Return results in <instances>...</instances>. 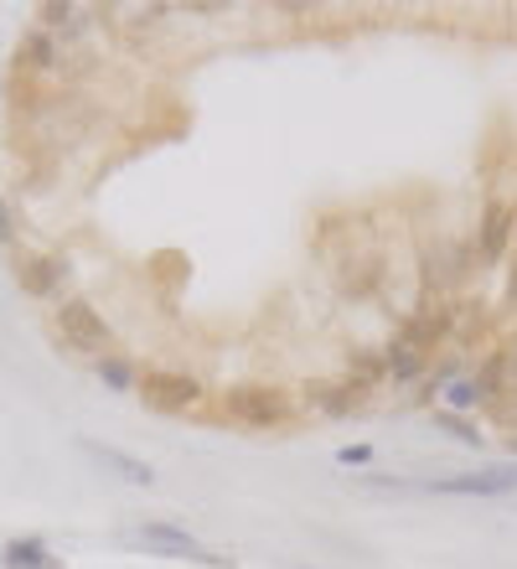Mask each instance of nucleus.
I'll list each match as a JSON object with an SVG mask.
<instances>
[{
    "instance_id": "1",
    "label": "nucleus",
    "mask_w": 517,
    "mask_h": 569,
    "mask_svg": "<svg viewBox=\"0 0 517 569\" xmlns=\"http://www.w3.org/2000/svg\"><path fill=\"white\" fill-rule=\"evenodd\" d=\"M321 249H326V264H331V280H337L341 296L368 300V296H378V290L388 284V259H384L378 239H372L362 223L326 228Z\"/></svg>"
},
{
    "instance_id": "2",
    "label": "nucleus",
    "mask_w": 517,
    "mask_h": 569,
    "mask_svg": "<svg viewBox=\"0 0 517 569\" xmlns=\"http://www.w3.org/2000/svg\"><path fill=\"white\" fill-rule=\"evenodd\" d=\"M414 264H419V296H460L476 270V243L435 233V239L419 243Z\"/></svg>"
},
{
    "instance_id": "3",
    "label": "nucleus",
    "mask_w": 517,
    "mask_h": 569,
    "mask_svg": "<svg viewBox=\"0 0 517 569\" xmlns=\"http://www.w3.org/2000/svg\"><path fill=\"white\" fill-rule=\"evenodd\" d=\"M222 420L243 425V430H285L296 425V393L280 383H233L218 399Z\"/></svg>"
},
{
    "instance_id": "4",
    "label": "nucleus",
    "mask_w": 517,
    "mask_h": 569,
    "mask_svg": "<svg viewBox=\"0 0 517 569\" xmlns=\"http://www.w3.org/2000/svg\"><path fill=\"white\" fill-rule=\"evenodd\" d=\"M52 331L68 352H83V358L99 362L103 352H115V327L103 321V311H93V300L83 296H62L58 311H52Z\"/></svg>"
},
{
    "instance_id": "5",
    "label": "nucleus",
    "mask_w": 517,
    "mask_h": 569,
    "mask_svg": "<svg viewBox=\"0 0 517 569\" xmlns=\"http://www.w3.org/2000/svg\"><path fill=\"white\" fill-rule=\"evenodd\" d=\"M476 264H487V270H497L507 259V249L517 243V202L513 197H487V208H481V218H476Z\"/></svg>"
},
{
    "instance_id": "6",
    "label": "nucleus",
    "mask_w": 517,
    "mask_h": 569,
    "mask_svg": "<svg viewBox=\"0 0 517 569\" xmlns=\"http://www.w3.org/2000/svg\"><path fill=\"white\" fill-rule=\"evenodd\" d=\"M140 399L161 415H187V409H202L207 389L197 373H181V368H150L140 373Z\"/></svg>"
},
{
    "instance_id": "7",
    "label": "nucleus",
    "mask_w": 517,
    "mask_h": 569,
    "mask_svg": "<svg viewBox=\"0 0 517 569\" xmlns=\"http://www.w3.org/2000/svg\"><path fill=\"white\" fill-rule=\"evenodd\" d=\"M435 497H507L517 492V466H481V471H456V477L425 481Z\"/></svg>"
},
{
    "instance_id": "8",
    "label": "nucleus",
    "mask_w": 517,
    "mask_h": 569,
    "mask_svg": "<svg viewBox=\"0 0 517 569\" xmlns=\"http://www.w3.org/2000/svg\"><path fill=\"white\" fill-rule=\"evenodd\" d=\"M130 543H140L146 555H156V559H202L207 549L197 543V533L192 528H181V523H171V518H146V523L130 533Z\"/></svg>"
},
{
    "instance_id": "9",
    "label": "nucleus",
    "mask_w": 517,
    "mask_h": 569,
    "mask_svg": "<svg viewBox=\"0 0 517 569\" xmlns=\"http://www.w3.org/2000/svg\"><path fill=\"white\" fill-rule=\"evenodd\" d=\"M300 405L310 409V415H321V420H352V415H362V409L372 405V393L352 389L347 378H316V383H306V399Z\"/></svg>"
},
{
    "instance_id": "10",
    "label": "nucleus",
    "mask_w": 517,
    "mask_h": 569,
    "mask_svg": "<svg viewBox=\"0 0 517 569\" xmlns=\"http://www.w3.org/2000/svg\"><path fill=\"white\" fill-rule=\"evenodd\" d=\"M68 274L73 270H68L62 254H21L16 259V284H21L31 300H62Z\"/></svg>"
},
{
    "instance_id": "11",
    "label": "nucleus",
    "mask_w": 517,
    "mask_h": 569,
    "mask_svg": "<svg viewBox=\"0 0 517 569\" xmlns=\"http://www.w3.org/2000/svg\"><path fill=\"white\" fill-rule=\"evenodd\" d=\"M78 450L89 456L93 466H103L109 477H119V481H130V487H150L156 481V471H150V461H140V456H130V450H119V446H103V440H78Z\"/></svg>"
},
{
    "instance_id": "12",
    "label": "nucleus",
    "mask_w": 517,
    "mask_h": 569,
    "mask_svg": "<svg viewBox=\"0 0 517 569\" xmlns=\"http://www.w3.org/2000/svg\"><path fill=\"white\" fill-rule=\"evenodd\" d=\"M62 68V42L52 37V31L31 27L21 42H16V73L27 78H42V73H58Z\"/></svg>"
},
{
    "instance_id": "13",
    "label": "nucleus",
    "mask_w": 517,
    "mask_h": 569,
    "mask_svg": "<svg viewBox=\"0 0 517 569\" xmlns=\"http://www.w3.org/2000/svg\"><path fill=\"white\" fill-rule=\"evenodd\" d=\"M341 378H347L352 389H362V393L384 389V383H388V373H384V342H378V347H368V342L347 347V358H341Z\"/></svg>"
},
{
    "instance_id": "14",
    "label": "nucleus",
    "mask_w": 517,
    "mask_h": 569,
    "mask_svg": "<svg viewBox=\"0 0 517 569\" xmlns=\"http://www.w3.org/2000/svg\"><path fill=\"white\" fill-rule=\"evenodd\" d=\"M0 569H62V559L47 549V539L37 533H21V539L0 543Z\"/></svg>"
},
{
    "instance_id": "15",
    "label": "nucleus",
    "mask_w": 517,
    "mask_h": 569,
    "mask_svg": "<svg viewBox=\"0 0 517 569\" xmlns=\"http://www.w3.org/2000/svg\"><path fill=\"white\" fill-rule=\"evenodd\" d=\"M384 373H388V383L419 389V383H425V373H429V358H425V352H414V347H404V342H394V337H388V342H384Z\"/></svg>"
},
{
    "instance_id": "16",
    "label": "nucleus",
    "mask_w": 517,
    "mask_h": 569,
    "mask_svg": "<svg viewBox=\"0 0 517 569\" xmlns=\"http://www.w3.org/2000/svg\"><path fill=\"white\" fill-rule=\"evenodd\" d=\"M93 373H99V383L109 393H140V368H135L125 352H103V358L93 362Z\"/></svg>"
},
{
    "instance_id": "17",
    "label": "nucleus",
    "mask_w": 517,
    "mask_h": 569,
    "mask_svg": "<svg viewBox=\"0 0 517 569\" xmlns=\"http://www.w3.org/2000/svg\"><path fill=\"white\" fill-rule=\"evenodd\" d=\"M440 409H450V415H476V409H487V393L476 389V378L466 373L440 393Z\"/></svg>"
},
{
    "instance_id": "18",
    "label": "nucleus",
    "mask_w": 517,
    "mask_h": 569,
    "mask_svg": "<svg viewBox=\"0 0 517 569\" xmlns=\"http://www.w3.org/2000/svg\"><path fill=\"white\" fill-rule=\"evenodd\" d=\"M429 420H435V430H445L450 440H460V446H481V430H476L471 415H450V409H429Z\"/></svg>"
},
{
    "instance_id": "19",
    "label": "nucleus",
    "mask_w": 517,
    "mask_h": 569,
    "mask_svg": "<svg viewBox=\"0 0 517 569\" xmlns=\"http://www.w3.org/2000/svg\"><path fill=\"white\" fill-rule=\"evenodd\" d=\"M337 461L347 466V471H368V466H372V446H368V440H357V446H341Z\"/></svg>"
},
{
    "instance_id": "20",
    "label": "nucleus",
    "mask_w": 517,
    "mask_h": 569,
    "mask_svg": "<svg viewBox=\"0 0 517 569\" xmlns=\"http://www.w3.org/2000/svg\"><path fill=\"white\" fill-rule=\"evenodd\" d=\"M0 243H16V212H11V202H0Z\"/></svg>"
},
{
    "instance_id": "21",
    "label": "nucleus",
    "mask_w": 517,
    "mask_h": 569,
    "mask_svg": "<svg viewBox=\"0 0 517 569\" xmlns=\"http://www.w3.org/2000/svg\"><path fill=\"white\" fill-rule=\"evenodd\" d=\"M507 362H513V393H517V337L507 342Z\"/></svg>"
},
{
    "instance_id": "22",
    "label": "nucleus",
    "mask_w": 517,
    "mask_h": 569,
    "mask_svg": "<svg viewBox=\"0 0 517 569\" xmlns=\"http://www.w3.org/2000/svg\"><path fill=\"white\" fill-rule=\"evenodd\" d=\"M507 450H513V461H517V435H513V446H507Z\"/></svg>"
},
{
    "instance_id": "23",
    "label": "nucleus",
    "mask_w": 517,
    "mask_h": 569,
    "mask_svg": "<svg viewBox=\"0 0 517 569\" xmlns=\"http://www.w3.org/2000/svg\"><path fill=\"white\" fill-rule=\"evenodd\" d=\"M296 569H310V565H296Z\"/></svg>"
}]
</instances>
